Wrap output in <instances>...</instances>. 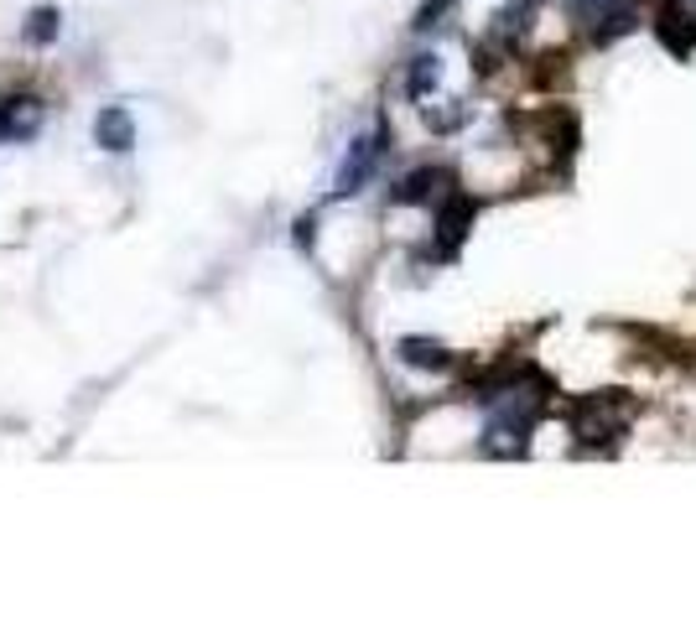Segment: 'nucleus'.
I'll return each mask as SVG.
<instances>
[{"instance_id": "nucleus-2", "label": "nucleus", "mask_w": 696, "mask_h": 623, "mask_svg": "<svg viewBox=\"0 0 696 623\" xmlns=\"http://www.w3.org/2000/svg\"><path fill=\"white\" fill-rule=\"evenodd\" d=\"M42 120H48L42 99H31V94H11V99H0V141H11V145L31 141V136L42 130Z\"/></svg>"}, {"instance_id": "nucleus-5", "label": "nucleus", "mask_w": 696, "mask_h": 623, "mask_svg": "<svg viewBox=\"0 0 696 623\" xmlns=\"http://www.w3.org/2000/svg\"><path fill=\"white\" fill-rule=\"evenodd\" d=\"M655 31H660V42H666V48L686 58V52L696 48V11L666 5V11H660V22H655Z\"/></svg>"}, {"instance_id": "nucleus-9", "label": "nucleus", "mask_w": 696, "mask_h": 623, "mask_svg": "<svg viewBox=\"0 0 696 623\" xmlns=\"http://www.w3.org/2000/svg\"><path fill=\"white\" fill-rule=\"evenodd\" d=\"M436 182H442V171H432V167H427V171H410L406 182L395 188V203H427Z\"/></svg>"}, {"instance_id": "nucleus-6", "label": "nucleus", "mask_w": 696, "mask_h": 623, "mask_svg": "<svg viewBox=\"0 0 696 623\" xmlns=\"http://www.w3.org/2000/svg\"><path fill=\"white\" fill-rule=\"evenodd\" d=\"M473 229V198H463V192H453L447 203H442V214H436V234H442V244L447 250H457V240Z\"/></svg>"}, {"instance_id": "nucleus-8", "label": "nucleus", "mask_w": 696, "mask_h": 623, "mask_svg": "<svg viewBox=\"0 0 696 623\" xmlns=\"http://www.w3.org/2000/svg\"><path fill=\"white\" fill-rule=\"evenodd\" d=\"M58 5H37L31 16H26V26H22V37L31 42V48H48V42H58Z\"/></svg>"}, {"instance_id": "nucleus-1", "label": "nucleus", "mask_w": 696, "mask_h": 623, "mask_svg": "<svg viewBox=\"0 0 696 623\" xmlns=\"http://www.w3.org/2000/svg\"><path fill=\"white\" fill-rule=\"evenodd\" d=\"M629 416H634V406L624 400V390H603V395H593V400H582L572 416V432L593 447V442H613V436L629 427Z\"/></svg>"}, {"instance_id": "nucleus-3", "label": "nucleus", "mask_w": 696, "mask_h": 623, "mask_svg": "<svg viewBox=\"0 0 696 623\" xmlns=\"http://www.w3.org/2000/svg\"><path fill=\"white\" fill-rule=\"evenodd\" d=\"M94 145L99 151H115V156L136 145V120H130L125 104H104V110L94 115Z\"/></svg>"}, {"instance_id": "nucleus-4", "label": "nucleus", "mask_w": 696, "mask_h": 623, "mask_svg": "<svg viewBox=\"0 0 696 623\" xmlns=\"http://www.w3.org/2000/svg\"><path fill=\"white\" fill-rule=\"evenodd\" d=\"M380 151H384V130H380V136H364V141H354V156L343 162L333 192H343V198H349V192H359L364 177H369V171H375V162H380Z\"/></svg>"}, {"instance_id": "nucleus-7", "label": "nucleus", "mask_w": 696, "mask_h": 623, "mask_svg": "<svg viewBox=\"0 0 696 623\" xmlns=\"http://www.w3.org/2000/svg\"><path fill=\"white\" fill-rule=\"evenodd\" d=\"M401 359H406L410 369H447L453 354H447L442 343H432V338H401Z\"/></svg>"}]
</instances>
